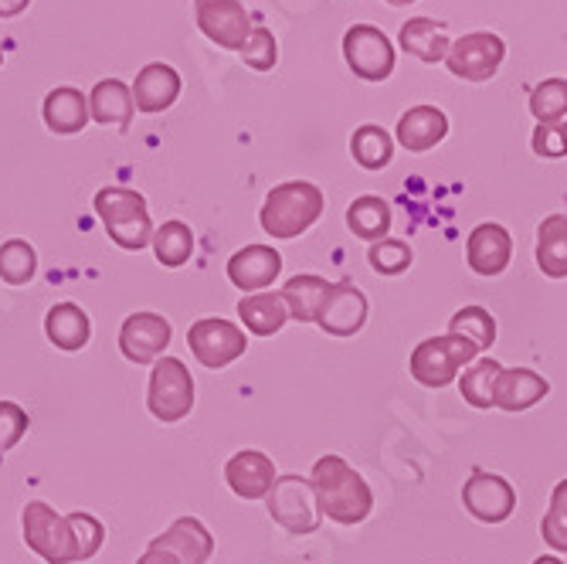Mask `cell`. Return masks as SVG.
<instances>
[{
	"instance_id": "cell-1",
	"label": "cell",
	"mask_w": 567,
	"mask_h": 564,
	"mask_svg": "<svg viewBox=\"0 0 567 564\" xmlns=\"http://www.w3.org/2000/svg\"><path fill=\"white\" fill-rule=\"evenodd\" d=\"M309 483H313L320 514L330 517L340 527H357L371 517L374 510V493L368 486V480L360 476L343 455L327 452L313 463V473H309Z\"/></svg>"
},
{
	"instance_id": "cell-2",
	"label": "cell",
	"mask_w": 567,
	"mask_h": 564,
	"mask_svg": "<svg viewBox=\"0 0 567 564\" xmlns=\"http://www.w3.org/2000/svg\"><path fill=\"white\" fill-rule=\"evenodd\" d=\"M327 208V197L313 181H286L276 184L259 212V225L269 238H299L320 222Z\"/></svg>"
},
{
	"instance_id": "cell-3",
	"label": "cell",
	"mask_w": 567,
	"mask_h": 564,
	"mask_svg": "<svg viewBox=\"0 0 567 564\" xmlns=\"http://www.w3.org/2000/svg\"><path fill=\"white\" fill-rule=\"evenodd\" d=\"M95 215L102 222V228L110 232V238L126 248V252H140L153 242V222H150V208L146 197L133 187H102L95 191Z\"/></svg>"
},
{
	"instance_id": "cell-4",
	"label": "cell",
	"mask_w": 567,
	"mask_h": 564,
	"mask_svg": "<svg viewBox=\"0 0 567 564\" xmlns=\"http://www.w3.org/2000/svg\"><path fill=\"white\" fill-rule=\"evenodd\" d=\"M483 350L466 340V337H458V334H439V337H429L422 340L415 350H411L408 357V371L411 378H415L419 384L425 388H449L462 368H470L476 357Z\"/></svg>"
},
{
	"instance_id": "cell-5",
	"label": "cell",
	"mask_w": 567,
	"mask_h": 564,
	"mask_svg": "<svg viewBox=\"0 0 567 564\" xmlns=\"http://www.w3.org/2000/svg\"><path fill=\"white\" fill-rule=\"evenodd\" d=\"M21 531H24V544L44 564H75L79 561L69 514H59V510L48 506L44 500H31L21 510Z\"/></svg>"
},
{
	"instance_id": "cell-6",
	"label": "cell",
	"mask_w": 567,
	"mask_h": 564,
	"mask_svg": "<svg viewBox=\"0 0 567 564\" xmlns=\"http://www.w3.org/2000/svg\"><path fill=\"white\" fill-rule=\"evenodd\" d=\"M146 408L153 419L167 422V425H174L194 412V378L181 357H161V361H153Z\"/></svg>"
},
{
	"instance_id": "cell-7",
	"label": "cell",
	"mask_w": 567,
	"mask_h": 564,
	"mask_svg": "<svg viewBox=\"0 0 567 564\" xmlns=\"http://www.w3.org/2000/svg\"><path fill=\"white\" fill-rule=\"evenodd\" d=\"M266 510H269V517L279 527H286L296 537L317 534L320 521H323L317 493H313V483L296 476V473L276 476V483H272V490L266 496Z\"/></svg>"
},
{
	"instance_id": "cell-8",
	"label": "cell",
	"mask_w": 567,
	"mask_h": 564,
	"mask_svg": "<svg viewBox=\"0 0 567 564\" xmlns=\"http://www.w3.org/2000/svg\"><path fill=\"white\" fill-rule=\"evenodd\" d=\"M187 347L190 353L197 357L200 368L208 371H221L228 365H235L238 357L248 350V337H245V327L231 324V320H221V317H204V320H194L190 330H187Z\"/></svg>"
},
{
	"instance_id": "cell-9",
	"label": "cell",
	"mask_w": 567,
	"mask_h": 564,
	"mask_svg": "<svg viewBox=\"0 0 567 564\" xmlns=\"http://www.w3.org/2000/svg\"><path fill=\"white\" fill-rule=\"evenodd\" d=\"M506 59V41L493 31H470L452 41L445 69L462 82H489Z\"/></svg>"
},
{
	"instance_id": "cell-10",
	"label": "cell",
	"mask_w": 567,
	"mask_h": 564,
	"mask_svg": "<svg viewBox=\"0 0 567 564\" xmlns=\"http://www.w3.org/2000/svg\"><path fill=\"white\" fill-rule=\"evenodd\" d=\"M343 59H347L350 72L357 79H364V82L391 79L394 62H398L391 38L381 28H374V24H353V28H347V34H343Z\"/></svg>"
},
{
	"instance_id": "cell-11",
	"label": "cell",
	"mask_w": 567,
	"mask_h": 564,
	"mask_svg": "<svg viewBox=\"0 0 567 564\" xmlns=\"http://www.w3.org/2000/svg\"><path fill=\"white\" fill-rule=\"evenodd\" d=\"M197 31L225 51H241L251 34V18L241 0H194Z\"/></svg>"
},
{
	"instance_id": "cell-12",
	"label": "cell",
	"mask_w": 567,
	"mask_h": 564,
	"mask_svg": "<svg viewBox=\"0 0 567 564\" xmlns=\"http://www.w3.org/2000/svg\"><path fill=\"white\" fill-rule=\"evenodd\" d=\"M462 506L483 524H503L517 510V490L499 473L473 470L470 480L462 483Z\"/></svg>"
},
{
	"instance_id": "cell-13",
	"label": "cell",
	"mask_w": 567,
	"mask_h": 564,
	"mask_svg": "<svg viewBox=\"0 0 567 564\" xmlns=\"http://www.w3.org/2000/svg\"><path fill=\"white\" fill-rule=\"evenodd\" d=\"M171 337H174V327L161 314H150V310L130 314L120 327V350L130 365L143 368V365L161 361L164 350L171 347Z\"/></svg>"
},
{
	"instance_id": "cell-14",
	"label": "cell",
	"mask_w": 567,
	"mask_h": 564,
	"mask_svg": "<svg viewBox=\"0 0 567 564\" xmlns=\"http://www.w3.org/2000/svg\"><path fill=\"white\" fill-rule=\"evenodd\" d=\"M368 296L353 286V279H340L333 283L330 296L323 299V310L317 317L320 330L330 337H357L368 324Z\"/></svg>"
},
{
	"instance_id": "cell-15",
	"label": "cell",
	"mask_w": 567,
	"mask_h": 564,
	"mask_svg": "<svg viewBox=\"0 0 567 564\" xmlns=\"http://www.w3.org/2000/svg\"><path fill=\"white\" fill-rule=\"evenodd\" d=\"M282 273V255L272 245H245L228 259V279L241 293H262Z\"/></svg>"
},
{
	"instance_id": "cell-16",
	"label": "cell",
	"mask_w": 567,
	"mask_h": 564,
	"mask_svg": "<svg viewBox=\"0 0 567 564\" xmlns=\"http://www.w3.org/2000/svg\"><path fill=\"white\" fill-rule=\"evenodd\" d=\"M133 106L136 113H146V116H157V113H167L177 95H181V72L167 62H150L136 72L133 79Z\"/></svg>"
},
{
	"instance_id": "cell-17",
	"label": "cell",
	"mask_w": 567,
	"mask_h": 564,
	"mask_svg": "<svg viewBox=\"0 0 567 564\" xmlns=\"http://www.w3.org/2000/svg\"><path fill=\"white\" fill-rule=\"evenodd\" d=\"M509 259H513V235L503 225L483 222V225H476L470 232V238H466V263H470V269L476 276L493 279V276L506 273Z\"/></svg>"
},
{
	"instance_id": "cell-18",
	"label": "cell",
	"mask_w": 567,
	"mask_h": 564,
	"mask_svg": "<svg viewBox=\"0 0 567 564\" xmlns=\"http://www.w3.org/2000/svg\"><path fill=\"white\" fill-rule=\"evenodd\" d=\"M225 483L241 500H266L276 483V466L259 449H238L225 463Z\"/></svg>"
},
{
	"instance_id": "cell-19",
	"label": "cell",
	"mask_w": 567,
	"mask_h": 564,
	"mask_svg": "<svg viewBox=\"0 0 567 564\" xmlns=\"http://www.w3.org/2000/svg\"><path fill=\"white\" fill-rule=\"evenodd\" d=\"M150 547L167 551L177 564H208L215 554V537L197 517H177L161 537H153Z\"/></svg>"
},
{
	"instance_id": "cell-20",
	"label": "cell",
	"mask_w": 567,
	"mask_h": 564,
	"mask_svg": "<svg viewBox=\"0 0 567 564\" xmlns=\"http://www.w3.org/2000/svg\"><path fill=\"white\" fill-rule=\"evenodd\" d=\"M550 394V381L544 375H537L534 368H503L493 388V408L499 412H527V408L540 404Z\"/></svg>"
},
{
	"instance_id": "cell-21",
	"label": "cell",
	"mask_w": 567,
	"mask_h": 564,
	"mask_svg": "<svg viewBox=\"0 0 567 564\" xmlns=\"http://www.w3.org/2000/svg\"><path fill=\"white\" fill-rule=\"evenodd\" d=\"M445 136H449V116L439 106H429V102H425V106H411L394 126V140L408 153H429Z\"/></svg>"
},
{
	"instance_id": "cell-22",
	"label": "cell",
	"mask_w": 567,
	"mask_h": 564,
	"mask_svg": "<svg viewBox=\"0 0 567 564\" xmlns=\"http://www.w3.org/2000/svg\"><path fill=\"white\" fill-rule=\"evenodd\" d=\"M398 48H404L408 55H415L425 65H442L449 55V24L435 18H411L398 31Z\"/></svg>"
},
{
	"instance_id": "cell-23",
	"label": "cell",
	"mask_w": 567,
	"mask_h": 564,
	"mask_svg": "<svg viewBox=\"0 0 567 564\" xmlns=\"http://www.w3.org/2000/svg\"><path fill=\"white\" fill-rule=\"evenodd\" d=\"M41 116L55 136H75L89 126V95L72 85L51 89L41 102Z\"/></svg>"
},
{
	"instance_id": "cell-24",
	"label": "cell",
	"mask_w": 567,
	"mask_h": 564,
	"mask_svg": "<svg viewBox=\"0 0 567 564\" xmlns=\"http://www.w3.org/2000/svg\"><path fill=\"white\" fill-rule=\"evenodd\" d=\"M133 89L123 79H102L89 92V120L99 126H120L130 130L133 123Z\"/></svg>"
},
{
	"instance_id": "cell-25",
	"label": "cell",
	"mask_w": 567,
	"mask_h": 564,
	"mask_svg": "<svg viewBox=\"0 0 567 564\" xmlns=\"http://www.w3.org/2000/svg\"><path fill=\"white\" fill-rule=\"evenodd\" d=\"M44 337L65 353H75L89 347L92 340V320L79 302H55L44 314Z\"/></svg>"
},
{
	"instance_id": "cell-26",
	"label": "cell",
	"mask_w": 567,
	"mask_h": 564,
	"mask_svg": "<svg viewBox=\"0 0 567 564\" xmlns=\"http://www.w3.org/2000/svg\"><path fill=\"white\" fill-rule=\"evenodd\" d=\"M238 320L255 337H272L289 324L282 293H248L238 299Z\"/></svg>"
},
{
	"instance_id": "cell-27",
	"label": "cell",
	"mask_w": 567,
	"mask_h": 564,
	"mask_svg": "<svg viewBox=\"0 0 567 564\" xmlns=\"http://www.w3.org/2000/svg\"><path fill=\"white\" fill-rule=\"evenodd\" d=\"M330 289H333V283H327L323 276H313V273L292 276L282 286V299H286L289 320H296V324H317V317L323 310V299L330 296Z\"/></svg>"
},
{
	"instance_id": "cell-28",
	"label": "cell",
	"mask_w": 567,
	"mask_h": 564,
	"mask_svg": "<svg viewBox=\"0 0 567 564\" xmlns=\"http://www.w3.org/2000/svg\"><path fill=\"white\" fill-rule=\"evenodd\" d=\"M537 269L547 279H567V215H547L537 225Z\"/></svg>"
},
{
	"instance_id": "cell-29",
	"label": "cell",
	"mask_w": 567,
	"mask_h": 564,
	"mask_svg": "<svg viewBox=\"0 0 567 564\" xmlns=\"http://www.w3.org/2000/svg\"><path fill=\"white\" fill-rule=\"evenodd\" d=\"M391 204L378 194H360L350 201V208H347V228L357 235V238H364V242H381L388 238L391 232Z\"/></svg>"
},
{
	"instance_id": "cell-30",
	"label": "cell",
	"mask_w": 567,
	"mask_h": 564,
	"mask_svg": "<svg viewBox=\"0 0 567 564\" xmlns=\"http://www.w3.org/2000/svg\"><path fill=\"white\" fill-rule=\"evenodd\" d=\"M350 157L364 171H384L394 161V136L378 123H364L350 136Z\"/></svg>"
},
{
	"instance_id": "cell-31",
	"label": "cell",
	"mask_w": 567,
	"mask_h": 564,
	"mask_svg": "<svg viewBox=\"0 0 567 564\" xmlns=\"http://www.w3.org/2000/svg\"><path fill=\"white\" fill-rule=\"evenodd\" d=\"M153 255H157V263L167 266V269H181L190 263L194 255V232L187 222H164L161 228H153Z\"/></svg>"
},
{
	"instance_id": "cell-32",
	"label": "cell",
	"mask_w": 567,
	"mask_h": 564,
	"mask_svg": "<svg viewBox=\"0 0 567 564\" xmlns=\"http://www.w3.org/2000/svg\"><path fill=\"white\" fill-rule=\"evenodd\" d=\"M499 371H503V365L493 361V357H476L470 368H462V378H458L462 401H470L473 408H480V412H489Z\"/></svg>"
},
{
	"instance_id": "cell-33",
	"label": "cell",
	"mask_w": 567,
	"mask_h": 564,
	"mask_svg": "<svg viewBox=\"0 0 567 564\" xmlns=\"http://www.w3.org/2000/svg\"><path fill=\"white\" fill-rule=\"evenodd\" d=\"M38 276V252L24 238H8L0 245V279L8 286H28Z\"/></svg>"
},
{
	"instance_id": "cell-34",
	"label": "cell",
	"mask_w": 567,
	"mask_h": 564,
	"mask_svg": "<svg viewBox=\"0 0 567 564\" xmlns=\"http://www.w3.org/2000/svg\"><path fill=\"white\" fill-rule=\"evenodd\" d=\"M449 334H458V337L473 340L480 350H489L496 343V317L486 310V306H462V310H455L449 320Z\"/></svg>"
},
{
	"instance_id": "cell-35",
	"label": "cell",
	"mask_w": 567,
	"mask_h": 564,
	"mask_svg": "<svg viewBox=\"0 0 567 564\" xmlns=\"http://www.w3.org/2000/svg\"><path fill=\"white\" fill-rule=\"evenodd\" d=\"M530 113L537 123H564L567 120V79L550 75L530 89Z\"/></svg>"
},
{
	"instance_id": "cell-36",
	"label": "cell",
	"mask_w": 567,
	"mask_h": 564,
	"mask_svg": "<svg viewBox=\"0 0 567 564\" xmlns=\"http://www.w3.org/2000/svg\"><path fill=\"white\" fill-rule=\"evenodd\" d=\"M368 263L378 276H401L411 269V263H415V252H411V245L401 238H381V242H371Z\"/></svg>"
},
{
	"instance_id": "cell-37",
	"label": "cell",
	"mask_w": 567,
	"mask_h": 564,
	"mask_svg": "<svg viewBox=\"0 0 567 564\" xmlns=\"http://www.w3.org/2000/svg\"><path fill=\"white\" fill-rule=\"evenodd\" d=\"M540 537L547 547L567 554V480H557V486L550 493V506L540 521Z\"/></svg>"
},
{
	"instance_id": "cell-38",
	"label": "cell",
	"mask_w": 567,
	"mask_h": 564,
	"mask_svg": "<svg viewBox=\"0 0 567 564\" xmlns=\"http://www.w3.org/2000/svg\"><path fill=\"white\" fill-rule=\"evenodd\" d=\"M238 55L251 72H272L279 62V41L269 28H251V34H248V41Z\"/></svg>"
},
{
	"instance_id": "cell-39",
	"label": "cell",
	"mask_w": 567,
	"mask_h": 564,
	"mask_svg": "<svg viewBox=\"0 0 567 564\" xmlns=\"http://www.w3.org/2000/svg\"><path fill=\"white\" fill-rule=\"evenodd\" d=\"M72 534H75V547H79V561H89L99 554L102 541H106V527H102L99 517H92L89 510H72L69 514Z\"/></svg>"
},
{
	"instance_id": "cell-40",
	"label": "cell",
	"mask_w": 567,
	"mask_h": 564,
	"mask_svg": "<svg viewBox=\"0 0 567 564\" xmlns=\"http://www.w3.org/2000/svg\"><path fill=\"white\" fill-rule=\"evenodd\" d=\"M31 429L28 412L18 401H0V455L11 452Z\"/></svg>"
},
{
	"instance_id": "cell-41",
	"label": "cell",
	"mask_w": 567,
	"mask_h": 564,
	"mask_svg": "<svg viewBox=\"0 0 567 564\" xmlns=\"http://www.w3.org/2000/svg\"><path fill=\"white\" fill-rule=\"evenodd\" d=\"M530 146H534L537 157H544V161H560V157H567V143H564L560 123H537V130H534V136H530Z\"/></svg>"
},
{
	"instance_id": "cell-42",
	"label": "cell",
	"mask_w": 567,
	"mask_h": 564,
	"mask_svg": "<svg viewBox=\"0 0 567 564\" xmlns=\"http://www.w3.org/2000/svg\"><path fill=\"white\" fill-rule=\"evenodd\" d=\"M31 8V0H0V21H11Z\"/></svg>"
},
{
	"instance_id": "cell-43",
	"label": "cell",
	"mask_w": 567,
	"mask_h": 564,
	"mask_svg": "<svg viewBox=\"0 0 567 564\" xmlns=\"http://www.w3.org/2000/svg\"><path fill=\"white\" fill-rule=\"evenodd\" d=\"M136 564H177L167 551H157V547H146L143 554H140V561Z\"/></svg>"
},
{
	"instance_id": "cell-44",
	"label": "cell",
	"mask_w": 567,
	"mask_h": 564,
	"mask_svg": "<svg viewBox=\"0 0 567 564\" xmlns=\"http://www.w3.org/2000/svg\"><path fill=\"white\" fill-rule=\"evenodd\" d=\"M534 564H564V561H560V557H554V554H540Z\"/></svg>"
},
{
	"instance_id": "cell-45",
	"label": "cell",
	"mask_w": 567,
	"mask_h": 564,
	"mask_svg": "<svg viewBox=\"0 0 567 564\" xmlns=\"http://www.w3.org/2000/svg\"><path fill=\"white\" fill-rule=\"evenodd\" d=\"M384 4H391V8H408V4H415V0H384Z\"/></svg>"
},
{
	"instance_id": "cell-46",
	"label": "cell",
	"mask_w": 567,
	"mask_h": 564,
	"mask_svg": "<svg viewBox=\"0 0 567 564\" xmlns=\"http://www.w3.org/2000/svg\"><path fill=\"white\" fill-rule=\"evenodd\" d=\"M560 130H564V143H567V120L560 123Z\"/></svg>"
},
{
	"instance_id": "cell-47",
	"label": "cell",
	"mask_w": 567,
	"mask_h": 564,
	"mask_svg": "<svg viewBox=\"0 0 567 564\" xmlns=\"http://www.w3.org/2000/svg\"><path fill=\"white\" fill-rule=\"evenodd\" d=\"M0 65H4V51H0Z\"/></svg>"
}]
</instances>
